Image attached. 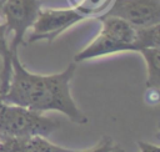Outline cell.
Returning <instances> with one entry per match:
<instances>
[{
    "label": "cell",
    "instance_id": "6da1fadb",
    "mask_svg": "<svg viewBox=\"0 0 160 152\" xmlns=\"http://www.w3.org/2000/svg\"><path fill=\"white\" fill-rule=\"evenodd\" d=\"M76 62H70L66 69L51 75H31L25 107L38 112L59 111L71 122L85 125L89 118L76 106L70 92V81L74 77Z\"/></svg>",
    "mask_w": 160,
    "mask_h": 152
},
{
    "label": "cell",
    "instance_id": "7a4b0ae2",
    "mask_svg": "<svg viewBox=\"0 0 160 152\" xmlns=\"http://www.w3.org/2000/svg\"><path fill=\"white\" fill-rule=\"evenodd\" d=\"M59 127L60 123L58 121L44 116L41 112L0 100V137H48Z\"/></svg>",
    "mask_w": 160,
    "mask_h": 152
},
{
    "label": "cell",
    "instance_id": "3957f363",
    "mask_svg": "<svg viewBox=\"0 0 160 152\" xmlns=\"http://www.w3.org/2000/svg\"><path fill=\"white\" fill-rule=\"evenodd\" d=\"M41 9V0H8L1 17L6 25L8 32H12V39L9 44L11 54H18V49L21 45H26L25 35L31 29L38 14Z\"/></svg>",
    "mask_w": 160,
    "mask_h": 152
},
{
    "label": "cell",
    "instance_id": "277c9868",
    "mask_svg": "<svg viewBox=\"0 0 160 152\" xmlns=\"http://www.w3.org/2000/svg\"><path fill=\"white\" fill-rule=\"evenodd\" d=\"M86 17L74 7L62 9H40L36 20L31 26V32L26 37V44L45 40L52 42L60 34L85 20Z\"/></svg>",
    "mask_w": 160,
    "mask_h": 152
},
{
    "label": "cell",
    "instance_id": "5b68a950",
    "mask_svg": "<svg viewBox=\"0 0 160 152\" xmlns=\"http://www.w3.org/2000/svg\"><path fill=\"white\" fill-rule=\"evenodd\" d=\"M104 15L120 17L136 27L160 24V0H114Z\"/></svg>",
    "mask_w": 160,
    "mask_h": 152
},
{
    "label": "cell",
    "instance_id": "8992f818",
    "mask_svg": "<svg viewBox=\"0 0 160 152\" xmlns=\"http://www.w3.org/2000/svg\"><path fill=\"white\" fill-rule=\"evenodd\" d=\"M99 20L101 21V29L99 31L100 34L121 44H125L131 49L132 52H138L136 26L116 16L102 15L99 17Z\"/></svg>",
    "mask_w": 160,
    "mask_h": 152
},
{
    "label": "cell",
    "instance_id": "52a82bcc",
    "mask_svg": "<svg viewBox=\"0 0 160 152\" xmlns=\"http://www.w3.org/2000/svg\"><path fill=\"white\" fill-rule=\"evenodd\" d=\"M146 65V88L160 87V47H146L139 51Z\"/></svg>",
    "mask_w": 160,
    "mask_h": 152
},
{
    "label": "cell",
    "instance_id": "ba28073f",
    "mask_svg": "<svg viewBox=\"0 0 160 152\" xmlns=\"http://www.w3.org/2000/svg\"><path fill=\"white\" fill-rule=\"evenodd\" d=\"M6 34H8L6 25L2 21L0 22V57L2 59V71L0 74V95H2L8 90L11 76V59L14 55L9 49Z\"/></svg>",
    "mask_w": 160,
    "mask_h": 152
},
{
    "label": "cell",
    "instance_id": "9c48e42d",
    "mask_svg": "<svg viewBox=\"0 0 160 152\" xmlns=\"http://www.w3.org/2000/svg\"><path fill=\"white\" fill-rule=\"evenodd\" d=\"M75 10L82 14L86 19L100 17L110 7L114 0H69Z\"/></svg>",
    "mask_w": 160,
    "mask_h": 152
},
{
    "label": "cell",
    "instance_id": "30bf717a",
    "mask_svg": "<svg viewBox=\"0 0 160 152\" xmlns=\"http://www.w3.org/2000/svg\"><path fill=\"white\" fill-rule=\"evenodd\" d=\"M160 24L136 27V46L138 52L146 47H160Z\"/></svg>",
    "mask_w": 160,
    "mask_h": 152
},
{
    "label": "cell",
    "instance_id": "8fae6325",
    "mask_svg": "<svg viewBox=\"0 0 160 152\" xmlns=\"http://www.w3.org/2000/svg\"><path fill=\"white\" fill-rule=\"evenodd\" d=\"M25 152H74V150L64 148L51 143L42 136H32L24 140Z\"/></svg>",
    "mask_w": 160,
    "mask_h": 152
},
{
    "label": "cell",
    "instance_id": "7c38bea8",
    "mask_svg": "<svg viewBox=\"0 0 160 152\" xmlns=\"http://www.w3.org/2000/svg\"><path fill=\"white\" fill-rule=\"evenodd\" d=\"M24 140L25 138L0 137V148L2 152H25Z\"/></svg>",
    "mask_w": 160,
    "mask_h": 152
},
{
    "label": "cell",
    "instance_id": "4fadbf2b",
    "mask_svg": "<svg viewBox=\"0 0 160 152\" xmlns=\"http://www.w3.org/2000/svg\"><path fill=\"white\" fill-rule=\"evenodd\" d=\"M114 142L112 138L109 136H104L94 147L88 148V150H82V151H74V152H109L112 150L114 147Z\"/></svg>",
    "mask_w": 160,
    "mask_h": 152
},
{
    "label": "cell",
    "instance_id": "5bb4252c",
    "mask_svg": "<svg viewBox=\"0 0 160 152\" xmlns=\"http://www.w3.org/2000/svg\"><path fill=\"white\" fill-rule=\"evenodd\" d=\"M159 90L155 88H146L145 93V102L148 105H156L159 102Z\"/></svg>",
    "mask_w": 160,
    "mask_h": 152
},
{
    "label": "cell",
    "instance_id": "9a60e30c",
    "mask_svg": "<svg viewBox=\"0 0 160 152\" xmlns=\"http://www.w3.org/2000/svg\"><path fill=\"white\" fill-rule=\"evenodd\" d=\"M136 143L139 146L140 152H160V147L158 145H152V143L144 142V141H138Z\"/></svg>",
    "mask_w": 160,
    "mask_h": 152
},
{
    "label": "cell",
    "instance_id": "2e32d148",
    "mask_svg": "<svg viewBox=\"0 0 160 152\" xmlns=\"http://www.w3.org/2000/svg\"><path fill=\"white\" fill-rule=\"evenodd\" d=\"M109 152H124V150H122L120 146L115 145V146L112 147V150H111V151H109Z\"/></svg>",
    "mask_w": 160,
    "mask_h": 152
},
{
    "label": "cell",
    "instance_id": "e0dca14e",
    "mask_svg": "<svg viewBox=\"0 0 160 152\" xmlns=\"http://www.w3.org/2000/svg\"><path fill=\"white\" fill-rule=\"evenodd\" d=\"M6 1H8V0H0V15H1V11H2V9H4L5 4H6Z\"/></svg>",
    "mask_w": 160,
    "mask_h": 152
},
{
    "label": "cell",
    "instance_id": "ac0fdd59",
    "mask_svg": "<svg viewBox=\"0 0 160 152\" xmlns=\"http://www.w3.org/2000/svg\"><path fill=\"white\" fill-rule=\"evenodd\" d=\"M0 152H2V151H1V148H0Z\"/></svg>",
    "mask_w": 160,
    "mask_h": 152
}]
</instances>
